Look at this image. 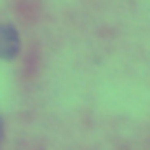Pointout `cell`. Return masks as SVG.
Wrapping results in <instances>:
<instances>
[{
	"instance_id": "cell-2",
	"label": "cell",
	"mask_w": 150,
	"mask_h": 150,
	"mask_svg": "<svg viewBox=\"0 0 150 150\" xmlns=\"http://www.w3.org/2000/svg\"><path fill=\"white\" fill-rule=\"evenodd\" d=\"M0 139H2V124H0Z\"/></svg>"
},
{
	"instance_id": "cell-1",
	"label": "cell",
	"mask_w": 150,
	"mask_h": 150,
	"mask_svg": "<svg viewBox=\"0 0 150 150\" xmlns=\"http://www.w3.org/2000/svg\"><path fill=\"white\" fill-rule=\"evenodd\" d=\"M20 40L16 29L11 27H0V57H13L18 53Z\"/></svg>"
}]
</instances>
